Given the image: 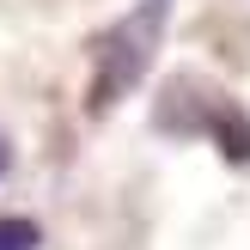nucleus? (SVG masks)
Instances as JSON below:
<instances>
[{
  "label": "nucleus",
  "instance_id": "1",
  "mask_svg": "<svg viewBox=\"0 0 250 250\" xmlns=\"http://www.w3.org/2000/svg\"><path fill=\"white\" fill-rule=\"evenodd\" d=\"M165 19H171L165 0H141V6L122 12L110 31H98V43H92V92H85L92 116L116 110L122 98L146 80V67H153L159 43H165Z\"/></svg>",
  "mask_w": 250,
  "mask_h": 250
},
{
  "label": "nucleus",
  "instance_id": "4",
  "mask_svg": "<svg viewBox=\"0 0 250 250\" xmlns=\"http://www.w3.org/2000/svg\"><path fill=\"white\" fill-rule=\"evenodd\" d=\"M12 165V146H6V134H0V171H6Z\"/></svg>",
  "mask_w": 250,
  "mask_h": 250
},
{
  "label": "nucleus",
  "instance_id": "3",
  "mask_svg": "<svg viewBox=\"0 0 250 250\" xmlns=\"http://www.w3.org/2000/svg\"><path fill=\"white\" fill-rule=\"evenodd\" d=\"M43 244V226L31 214H0V250H37Z\"/></svg>",
  "mask_w": 250,
  "mask_h": 250
},
{
  "label": "nucleus",
  "instance_id": "2",
  "mask_svg": "<svg viewBox=\"0 0 250 250\" xmlns=\"http://www.w3.org/2000/svg\"><path fill=\"white\" fill-rule=\"evenodd\" d=\"M214 146L232 159V165L250 171V116L238 104H214Z\"/></svg>",
  "mask_w": 250,
  "mask_h": 250
}]
</instances>
